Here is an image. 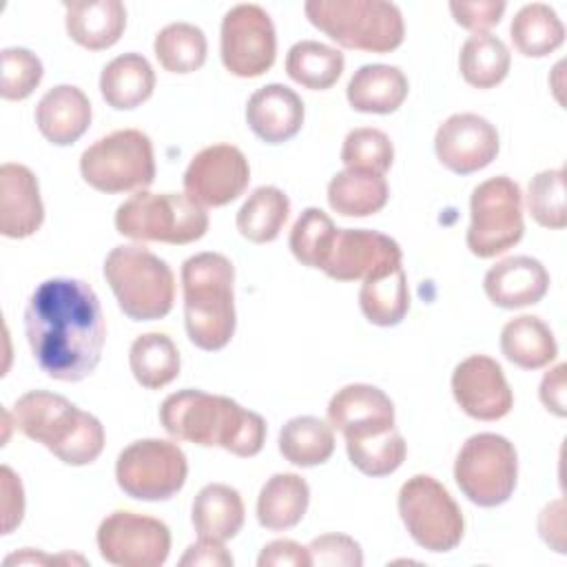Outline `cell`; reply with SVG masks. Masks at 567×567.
<instances>
[{
  "label": "cell",
  "mask_w": 567,
  "mask_h": 567,
  "mask_svg": "<svg viewBox=\"0 0 567 567\" xmlns=\"http://www.w3.org/2000/svg\"><path fill=\"white\" fill-rule=\"evenodd\" d=\"M24 334L38 368L58 381H82L100 363L106 323L95 290L73 277L35 286L24 308Z\"/></svg>",
  "instance_id": "obj_1"
},
{
  "label": "cell",
  "mask_w": 567,
  "mask_h": 567,
  "mask_svg": "<svg viewBox=\"0 0 567 567\" xmlns=\"http://www.w3.org/2000/svg\"><path fill=\"white\" fill-rule=\"evenodd\" d=\"M303 102L286 84H266L257 89L246 104V122L250 131L266 144L292 140L303 126Z\"/></svg>",
  "instance_id": "obj_22"
},
{
  "label": "cell",
  "mask_w": 567,
  "mask_h": 567,
  "mask_svg": "<svg viewBox=\"0 0 567 567\" xmlns=\"http://www.w3.org/2000/svg\"><path fill=\"white\" fill-rule=\"evenodd\" d=\"M0 478H2V534H9L22 520L24 494H22L20 476H16L9 465H2Z\"/></svg>",
  "instance_id": "obj_47"
},
{
  "label": "cell",
  "mask_w": 567,
  "mask_h": 567,
  "mask_svg": "<svg viewBox=\"0 0 567 567\" xmlns=\"http://www.w3.org/2000/svg\"><path fill=\"white\" fill-rule=\"evenodd\" d=\"M343 53L317 40H301L286 55V73L310 91L330 89L343 73Z\"/></svg>",
  "instance_id": "obj_37"
},
{
  "label": "cell",
  "mask_w": 567,
  "mask_h": 567,
  "mask_svg": "<svg viewBox=\"0 0 567 567\" xmlns=\"http://www.w3.org/2000/svg\"><path fill=\"white\" fill-rule=\"evenodd\" d=\"M246 518L244 501L239 492L224 483L204 485L190 509V520L199 538L210 540H228L237 536Z\"/></svg>",
  "instance_id": "obj_26"
},
{
  "label": "cell",
  "mask_w": 567,
  "mask_h": 567,
  "mask_svg": "<svg viewBox=\"0 0 567 567\" xmlns=\"http://www.w3.org/2000/svg\"><path fill=\"white\" fill-rule=\"evenodd\" d=\"M279 452L297 467L321 465L334 452V427L317 416H295L279 432Z\"/></svg>",
  "instance_id": "obj_35"
},
{
  "label": "cell",
  "mask_w": 567,
  "mask_h": 567,
  "mask_svg": "<svg viewBox=\"0 0 567 567\" xmlns=\"http://www.w3.org/2000/svg\"><path fill=\"white\" fill-rule=\"evenodd\" d=\"M44 206L38 177L22 164L0 166V233L9 239H22L40 230Z\"/></svg>",
  "instance_id": "obj_20"
},
{
  "label": "cell",
  "mask_w": 567,
  "mask_h": 567,
  "mask_svg": "<svg viewBox=\"0 0 567 567\" xmlns=\"http://www.w3.org/2000/svg\"><path fill=\"white\" fill-rule=\"evenodd\" d=\"M250 182L246 155L233 144L202 148L184 173L186 195L202 206H226L235 202Z\"/></svg>",
  "instance_id": "obj_15"
},
{
  "label": "cell",
  "mask_w": 567,
  "mask_h": 567,
  "mask_svg": "<svg viewBox=\"0 0 567 567\" xmlns=\"http://www.w3.org/2000/svg\"><path fill=\"white\" fill-rule=\"evenodd\" d=\"M259 567H310V551L308 547L290 540V538H279L261 547V554L257 558Z\"/></svg>",
  "instance_id": "obj_46"
},
{
  "label": "cell",
  "mask_w": 567,
  "mask_h": 567,
  "mask_svg": "<svg viewBox=\"0 0 567 567\" xmlns=\"http://www.w3.org/2000/svg\"><path fill=\"white\" fill-rule=\"evenodd\" d=\"M100 556L117 567H159L171 554L166 523L137 512L115 509L97 527Z\"/></svg>",
  "instance_id": "obj_13"
},
{
  "label": "cell",
  "mask_w": 567,
  "mask_h": 567,
  "mask_svg": "<svg viewBox=\"0 0 567 567\" xmlns=\"http://www.w3.org/2000/svg\"><path fill=\"white\" fill-rule=\"evenodd\" d=\"M359 306L365 319L374 326L390 328L401 323L410 310V290L403 266L399 264L365 277L359 290Z\"/></svg>",
  "instance_id": "obj_31"
},
{
  "label": "cell",
  "mask_w": 567,
  "mask_h": 567,
  "mask_svg": "<svg viewBox=\"0 0 567 567\" xmlns=\"http://www.w3.org/2000/svg\"><path fill=\"white\" fill-rule=\"evenodd\" d=\"M162 427L177 441L202 447H224L235 456H255L266 441V421L237 401L186 388L164 399Z\"/></svg>",
  "instance_id": "obj_2"
},
{
  "label": "cell",
  "mask_w": 567,
  "mask_h": 567,
  "mask_svg": "<svg viewBox=\"0 0 567 567\" xmlns=\"http://www.w3.org/2000/svg\"><path fill=\"white\" fill-rule=\"evenodd\" d=\"M310 503L306 478L292 472L272 474L257 496V520L270 532H284L301 523Z\"/></svg>",
  "instance_id": "obj_27"
},
{
  "label": "cell",
  "mask_w": 567,
  "mask_h": 567,
  "mask_svg": "<svg viewBox=\"0 0 567 567\" xmlns=\"http://www.w3.org/2000/svg\"><path fill=\"white\" fill-rule=\"evenodd\" d=\"M465 244L472 255L489 259L516 246L523 237V193L507 175L481 182L470 197Z\"/></svg>",
  "instance_id": "obj_10"
},
{
  "label": "cell",
  "mask_w": 567,
  "mask_h": 567,
  "mask_svg": "<svg viewBox=\"0 0 567 567\" xmlns=\"http://www.w3.org/2000/svg\"><path fill=\"white\" fill-rule=\"evenodd\" d=\"M483 290L494 306L505 310L534 306L549 290V272L534 257H507L485 272Z\"/></svg>",
  "instance_id": "obj_21"
},
{
  "label": "cell",
  "mask_w": 567,
  "mask_h": 567,
  "mask_svg": "<svg viewBox=\"0 0 567 567\" xmlns=\"http://www.w3.org/2000/svg\"><path fill=\"white\" fill-rule=\"evenodd\" d=\"M219 53L228 73L259 78L277 55V35L270 16L259 4H237L226 11L219 31Z\"/></svg>",
  "instance_id": "obj_14"
},
{
  "label": "cell",
  "mask_w": 567,
  "mask_h": 567,
  "mask_svg": "<svg viewBox=\"0 0 567 567\" xmlns=\"http://www.w3.org/2000/svg\"><path fill=\"white\" fill-rule=\"evenodd\" d=\"M518 478L514 443L494 432L470 436L454 461L458 489L478 507H496L509 501Z\"/></svg>",
  "instance_id": "obj_9"
},
{
  "label": "cell",
  "mask_w": 567,
  "mask_h": 567,
  "mask_svg": "<svg viewBox=\"0 0 567 567\" xmlns=\"http://www.w3.org/2000/svg\"><path fill=\"white\" fill-rule=\"evenodd\" d=\"M303 11L312 27L343 49L390 53L405 38L401 9L385 0H308Z\"/></svg>",
  "instance_id": "obj_5"
},
{
  "label": "cell",
  "mask_w": 567,
  "mask_h": 567,
  "mask_svg": "<svg viewBox=\"0 0 567 567\" xmlns=\"http://www.w3.org/2000/svg\"><path fill=\"white\" fill-rule=\"evenodd\" d=\"M328 421L346 441L368 439L394 430V403L377 385L350 383L332 394Z\"/></svg>",
  "instance_id": "obj_19"
},
{
  "label": "cell",
  "mask_w": 567,
  "mask_h": 567,
  "mask_svg": "<svg viewBox=\"0 0 567 567\" xmlns=\"http://www.w3.org/2000/svg\"><path fill=\"white\" fill-rule=\"evenodd\" d=\"M235 268L219 252H197L182 264L184 326L188 339L208 352L235 334Z\"/></svg>",
  "instance_id": "obj_4"
},
{
  "label": "cell",
  "mask_w": 567,
  "mask_h": 567,
  "mask_svg": "<svg viewBox=\"0 0 567 567\" xmlns=\"http://www.w3.org/2000/svg\"><path fill=\"white\" fill-rule=\"evenodd\" d=\"M153 51L164 71L193 73L206 62L208 42L199 27L190 22H171L155 35Z\"/></svg>",
  "instance_id": "obj_38"
},
{
  "label": "cell",
  "mask_w": 567,
  "mask_h": 567,
  "mask_svg": "<svg viewBox=\"0 0 567 567\" xmlns=\"http://www.w3.org/2000/svg\"><path fill=\"white\" fill-rule=\"evenodd\" d=\"M350 463L365 476H388L401 467L405 461V439L396 432H383L368 439L346 441Z\"/></svg>",
  "instance_id": "obj_40"
},
{
  "label": "cell",
  "mask_w": 567,
  "mask_h": 567,
  "mask_svg": "<svg viewBox=\"0 0 567 567\" xmlns=\"http://www.w3.org/2000/svg\"><path fill=\"white\" fill-rule=\"evenodd\" d=\"M498 148L496 126L476 113L450 115L434 135V153L439 162L456 175H470L489 166L496 159Z\"/></svg>",
  "instance_id": "obj_16"
},
{
  "label": "cell",
  "mask_w": 567,
  "mask_h": 567,
  "mask_svg": "<svg viewBox=\"0 0 567 567\" xmlns=\"http://www.w3.org/2000/svg\"><path fill=\"white\" fill-rule=\"evenodd\" d=\"M182 567H230L233 565V556L228 554V549L224 547L221 540H210V538H199L197 543H193L184 556L179 558Z\"/></svg>",
  "instance_id": "obj_48"
},
{
  "label": "cell",
  "mask_w": 567,
  "mask_h": 567,
  "mask_svg": "<svg viewBox=\"0 0 567 567\" xmlns=\"http://www.w3.org/2000/svg\"><path fill=\"white\" fill-rule=\"evenodd\" d=\"M399 514L412 540L434 554L454 549L465 532L463 512L434 476L414 474L399 489Z\"/></svg>",
  "instance_id": "obj_11"
},
{
  "label": "cell",
  "mask_w": 567,
  "mask_h": 567,
  "mask_svg": "<svg viewBox=\"0 0 567 567\" xmlns=\"http://www.w3.org/2000/svg\"><path fill=\"white\" fill-rule=\"evenodd\" d=\"M501 352L523 370H540L558 357L551 328L532 315L509 319L501 330Z\"/></svg>",
  "instance_id": "obj_30"
},
{
  "label": "cell",
  "mask_w": 567,
  "mask_h": 567,
  "mask_svg": "<svg viewBox=\"0 0 567 567\" xmlns=\"http://www.w3.org/2000/svg\"><path fill=\"white\" fill-rule=\"evenodd\" d=\"M565 503L563 498H556L551 503L545 505V509L540 512L538 516V532H540V538L551 547L556 549L558 554H565Z\"/></svg>",
  "instance_id": "obj_49"
},
{
  "label": "cell",
  "mask_w": 567,
  "mask_h": 567,
  "mask_svg": "<svg viewBox=\"0 0 567 567\" xmlns=\"http://www.w3.org/2000/svg\"><path fill=\"white\" fill-rule=\"evenodd\" d=\"M312 565L326 567H361L363 551L361 545L346 534H323L312 538L308 545Z\"/></svg>",
  "instance_id": "obj_44"
},
{
  "label": "cell",
  "mask_w": 567,
  "mask_h": 567,
  "mask_svg": "<svg viewBox=\"0 0 567 567\" xmlns=\"http://www.w3.org/2000/svg\"><path fill=\"white\" fill-rule=\"evenodd\" d=\"M0 60H2L0 95L4 100L29 97L38 89L44 73L40 58L29 49L9 47V49H2Z\"/></svg>",
  "instance_id": "obj_43"
},
{
  "label": "cell",
  "mask_w": 567,
  "mask_h": 567,
  "mask_svg": "<svg viewBox=\"0 0 567 567\" xmlns=\"http://www.w3.org/2000/svg\"><path fill=\"white\" fill-rule=\"evenodd\" d=\"M512 55L505 42L492 33H472L458 53L463 80L474 89H492L509 73Z\"/></svg>",
  "instance_id": "obj_36"
},
{
  "label": "cell",
  "mask_w": 567,
  "mask_h": 567,
  "mask_svg": "<svg viewBox=\"0 0 567 567\" xmlns=\"http://www.w3.org/2000/svg\"><path fill=\"white\" fill-rule=\"evenodd\" d=\"M341 162L346 168H365L383 175L394 162V146L390 137L379 128H352L343 140Z\"/></svg>",
  "instance_id": "obj_42"
},
{
  "label": "cell",
  "mask_w": 567,
  "mask_h": 567,
  "mask_svg": "<svg viewBox=\"0 0 567 567\" xmlns=\"http://www.w3.org/2000/svg\"><path fill=\"white\" fill-rule=\"evenodd\" d=\"M337 230L339 228L334 226V221L321 208L310 206L297 217L290 230V239H288L290 252L299 264L323 270L332 252Z\"/></svg>",
  "instance_id": "obj_39"
},
{
  "label": "cell",
  "mask_w": 567,
  "mask_h": 567,
  "mask_svg": "<svg viewBox=\"0 0 567 567\" xmlns=\"http://www.w3.org/2000/svg\"><path fill=\"white\" fill-rule=\"evenodd\" d=\"M410 84L399 66L363 64L348 82L346 95L354 111L388 115L408 97Z\"/></svg>",
  "instance_id": "obj_25"
},
{
  "label": "cell",
  "mask_w": 567,
  "mask_h": 567,
  "mask_svg": "<svg viewBox=\"0 0 567 567\" xmlns=\"http://www.w3.org/2000/svg\"><path fill=\"white\" fill-rule=\"evenodd\" d=\"M91 102L82 89L58 84L49 89L35 106V124L40 133L55 146L78 142L91 124Z\"/></svg>",
  "instance_id": "obj_23"
},
{
  "label": "cell",
  "mask_w": 567,
  "mask_h": 567,
  "mask_svg": "<svg viewBox=\"0 0 567 567\" xmlns=\"http://www.w3.org/2000/svg\"><path fill=\"white\" fill-rule=\"evenodd\" d=\"M115 228L135 241L190 244L206 235L208 213L186 193L137 190L117 206Z\"/></svg>",
  "instance_id": "obj_7"
},
{
  "label": "cell",
  "mask_w": 567,
  "mask_h": 567,
  "mask_svg": "<svg viewBox=\"0 0 567 567\" xmlns=\"http://www.w3.org/2000/svg\"><path fill=\"white\" fill-rule=\"evenodd\" d=\"M64 11L69 38L89 51L113 47L126 29V9L120 0L64 2Z\"/></svg>",
  "instance_id": "obj_24"
},
{
  "label": "cell",
  "mask_w": 567,
  "mask_h": 567,
  "mask_svg": "<svg viewBox=\"0 0 567 567\" xmlns=\"http://www.w3.org/2000/svg\"><path fill=\"white\" fill-rule=\"evenodd\" d=\"M288 215V195L277 186H259L237 210V230L252 244H268L279 237Z\"/></svg>",
  "instance_id": "obj_34"
},
{
  "label": "cell",
  "mask_w": 567,
  "mask_h": 567,
  "mask_svg": "<svg viewBox=\"0 0 567 567\" xmlns=\"http://www.w3.org/2000/svg\"><path fill=\"white\" fill-rule=\"evenodd\" d=\"M565 363H558L556 368H551L549 372H545L540 388H538V396L543 401V405L556 414V416H565L567 414V399H565Z\"/></svg>",
  "instance_id": "obj_50"
},
{
  "label": "cell",
  "mask_w": 567,
  "mask_h": 567,
  "mask_svg": "<svg viewBox=\"0 0 567 567\" xmlns=\"http://www.w3.org/2000/svg\"><path fill=\"white\" fill-rule=\"evenodd\" d=\"M55 560H58V558H49V556H44V554L33 551V549H24L22 554H11V556H7V558H4V565H13V563H18V565H22V563L33 565V563H55Z\"/></svg>",
  "instance_id": "obj_51"
},
{
  "label": "cell",
  "mask_w": 567,
  "mask_h": 567,
  "mask_svg": "<svg viewBox=\"0 0 567 567\" xmlns=\"http://www.w3.org/2000/svg\"><path fill=\"white\" fill-rule=\"evenodd\" d=\"M155 71L140 53L113 58L100 75V93L111 109L128 111L153 95Z\"/></svg>",
  "instance_id": "obj_28"
},
{
  "label": "cell",
  "mask_w": 567,
  "mask_h": 567,
  "mask_svg": "<svg viewBox=\"0 0 567 567\" xmlns=\"http://www.w3.org/2000/svg\"><path fill=\"white\" fill-rule=\"evenodd\" d=\"M80 173L100 193L146 190L155 179L153 144L137 128L113 131L82 153Z\"/></svg>",
  "instance_id": "obj_8"
},
{
  "label": "cell",
  "mask_w": 567,
  "mask_h": 567,
  "mask_svg": "<svg viewBox=\"0 0 567 567\" xmlns=\"http://www.w3.org/2000/svg\"><path fill=\"white\" fill-rule=\"evenodd\" d=\"M401 259V246L392 237L370 228H339L323 272L337 281H363L370 275L399 266Z\"/></svg>",
  "instance_id": "obj_18"
},
{
  "label": "cell",
  "mask_w": 567,
  "mask_h": 567,
  "mask_svg": "<svg viewBox=\"0 0 567 567\" xmlns=\"http://www.w3.org/2000/svg\"><path fill=\"white\" fill-rule=\"evenodd\" d=\"M16 427L42 443L66 465H89L104 450V427L97 416L80 410L62 394L31 390L13 405Z\"/></svg>",
  "instance_id": "obj_3"
},
{
  "label": "cell",
  "mask_w": 567,
  "mask_h": 567,
  "mask_svg": "<svg viewBox=\"0 0 567 567\" xmlns=\"http://www.w3.org/2000/svg\"><path fill=\"white\" fill-rule=\"evenodd\" d=\"M505 2L503 0H476V2H465V0H454L450 2V11L463 29H470L474 33H485L489 27L498 24L503 13H505Z\"/></svg>",
  "instance_id": "obj_45"
},
{
  "label": "cell",
  "mask_w": 567,
  "mask_h": 567,
  "mask_svg": "<svg viewBox=\"0 0 567 567\" xmlns=\"http://www.w3.org/2000/svg\"><path fill=\"white\" fill-rule=\"evenodd\" d=\"M128 365L135 381L146 390H159L179 374V350L164 332L140 334L128 350Z\"/></svg>",
  "instance_id": "obj_32"
},
{
  "label": "cell",
  "mask_w": 567,
  "mask_h": 567,
  "mask_svg": "<svg viewBox=\"0 0 567 567\" xmlns=\"http://www.w3.org/2000/svg\"><path fill=\"white\" fill-rule=\"evenodd\" d=\"M390 197V186L381 173L365 168H343L328 184V204L343 217H368L379 213Z\"/></svg>",
  "instance_id": "obj_29"
},
{
  "label": "cell",
  "mask_w": 567,
  "mask_h": 567,
  "mask_svg": "<svg viewBox=\"0 0 567 567\" xmlns=\"http://www.w3.org/2000/svg\"><path fill=\"white\" fill-rule=\"evenodd\" d=\"M509 35L520 55L545 58L565 42V24L549 4L532 2L512 18Z\"/></svg>",
  "instance_id": "obj_33"
},
{
  "label": "cell",
  "mask_w": 567,
  "mask_h": 567,
  "mask_svg": "<svg viewBox=\"0 0 567 567\" xmlns=\"http://www.w3.org/2000/svg\"><path fill=\"white\" fill-rule=\"evenodd\" d=\"M104 279L120 310L133 321H155L173 308L175 275L146 246H115L104 259Z\"/></svg>",
  "instance_id": "obj_6"
},
{
  "label": "cell",
  "mask_w": 567,
  "mask_h": 567,
  "mask_svg": "<svg viewBox=\"0 0 567 567\" xmlns=\"http://www.w3.org/2000/svg\"><path fill=\"white\" fill-rule=\"evenodd\" d=\"M452 394L458 408L476 421H498L514 405L501 363L487 354H472L454 368Z\"/></svg>",
  "instance_id": "obj_17"
},
{
  "label": "cell",
  "mask_w": 567,
  "mask_h": 567,
  "mask_svg": "<svg viewBox=\"0 0 567 567\" xmlns=\"http://www.w3.org/2000/svg\"><path fill=\"white\" fill-rule=\"evenodd\" d=\"M527 208L534 221L543 228L560 230L567 226L563 168H547L532 177L527 186Z\"/></svg>",
  "instance_id": "obj_41"
},
{
  "label": "cell",
  "mask_w": 567,
  "mask_h": 567,
  "mask_svg": "<svg viewBox=\"0 0 567 567\" xmlns=\"http://www.w3.org/2000/svg\"><path fill=\"white\" fill-rule=\"evenodd\" d=\"M186 476V454L177 443L164 439L133 441L115 463L120 489L137 501H166L184 487Z\"/></svg>",
  "instance_id": "obj_12"
}]
</instances>
